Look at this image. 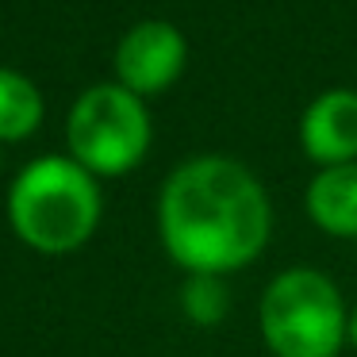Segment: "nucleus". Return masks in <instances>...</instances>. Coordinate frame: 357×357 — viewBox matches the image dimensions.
I'll return each instance as SVG.
<instances>
[{
    "label": "nucleus",
    "mask_w": 357,
    "mask_h": 357,
    "mask_svg": "<svg viewBox=\"0 0 357 357\" xmlns=\"http://www.w3.org/2000/svg\"><path fill=\"white\" fill-rule=\"evenodd\" d=\"M47 119V96L27 73L0 66V146L27 142Z\"/></svg>",
    "instance_id": "obj_8"
},
{
    "label": "nucleus",
    "mask_w": 357,
    "mask_h": 357,
    "mask_svg": "<svg viewBox=\"0 0 357 357\" xmlns=\"http://www.w3.org/2000/svg\"><path fill=\"white\" fill-rule=\"evenodd\" d=\"M231 311V292H227V277L215 273H185L181 280V315L192 326H219Z\"/></svg>",
    "instance_id": "obj_9"
},
{
    "label": "nucleus",
    "mask_w": 357,
    "mask_h": 357,
    "mask_svg": "<svg viewBox=\"0 0 357 357\" xmlns=\"http://www.w3.org/2000/svg\"><path fill=\"white\" fill-rule=\"evenodd\" d=\"M66 154L81 162L93 177L116 181L135 173L150 154L154 119L146 100L116 81H96L73 96L66 112Z\"/></svg>",
    "instance_id": "obj_4"
},
{
    "label": "nucleus",
    "mask_w": 357,
    "mask_h": 357,
    "mask_svg": "<svg viewBox=\"0 0 357 357\" xmlns=\"http://www.w3.org/2000/svg\"><path fill=\"white\" fill-rule=\"evenodd\" d=\"M188 66V39L177 24L169 20H135L123 35H119L116 50H112V81L131 89L135 96L150 100V96L169 93L181 81Z\"/></svg>",
    "instance_id": "obj_5"
},
{
    "label": "nucleus",
    "mask_w": 357,
    "mask_h": 357,
    "mask_svg": "<svg viewBox=\"0 0 357 357\" xmlns=\"http://www.w3.org/2000/svg\"><path fill=\"white\" fill-rule=\"evenodd\" d=\"M303 211L323 234L357 242V162L311 173L303 188Z\"/></svg>",
    "instance_id": "obj_7"
},
{
    "label": "nucleus",
    "mask_w": 357,
    "mask_h": 357,
    "mask_svg": "<svg viewBox=\"0 0 357 357\" xmlns=\"http://www.w3.org/2000/svg\"><path fill=\"white\" fill-rule=\"evenodd\" d=\"M0 169H4V146H0Z\"/></svg>",
    "instance_id": "obj_11"
},
{
    "label": "nucleus",
    "mask_w": 357,
    "mask_h": 357,
    "mask_svg": "<svg viewBox=\"0 0 357 357\" xmlns=\"http://www.w3.org/2000/svg\"><path fill=\"white\" fill-rule=\"evenodd\" d=\"M346 346L357 349V303L349 307V323H346Z\"/></svg>",
    "instance_id": "obj_10"
},
{
    "label": "nucleus",
    "mask_w": 357,
    "mask_h": 357,
    "mask_svg": "<svg viewBox=\"0 0 357 357\" xmlns=\"http://www.w3.org/2000/svg\"><path fill=\"white\" fill-rule=\"evenodd\" d=\"M158 242L181 273H242L273 238V200L250 165L227 154L185 158L158 188Z\"/></svg>",
    "instance_id": "obj_1"
},
{
    "label": "nucleus",
    "mask_w": 357,
    "mask_h": 357,
    "mask_svg": "<svg viewBox=\"0 0 357 357\" xmlns=\"http://www.w3.org/2000/svg\"><path fill=\"white\" fill-rule=\"evenodd\" d=\"M296 139L315 169L357 162V89H323L300 112Z\"/></svg>",
    "instance_id": "obj_6"
},
{
    "label": "nucleus",
    "mask_w": 357,
    "mask_h": 357,
    "mask_svg": "<svg viewBox=\"0 0 357 357\" xmlns=\"http://www.w3.org/2000/svg\"><path fill=\"white\" fill-rule=\"evenodd\" d=\"M349 303L334 277L315 265H288L265 284L257 331L273 357H338Z\"/></svg>",
    "instance_id": "obj_3"
},
{
    "label": "nucleus",
    "mask_w": 357,
    "mask_h": 357,
    "mask_svg": "<svg viewBox=\"0 0 357 357\" xmlns=\"http://www.w3.org/2000/svg\"><path fill=\"white\" fill-rule=\"evenodd\" d=\"M4 215L31 254L66 257L93 242L104 219L100 177L73 162L70 154L31 158L12 177L4 196Z\"/></svg>",
    "instance_id": "obj_2"
}]
</instances>
